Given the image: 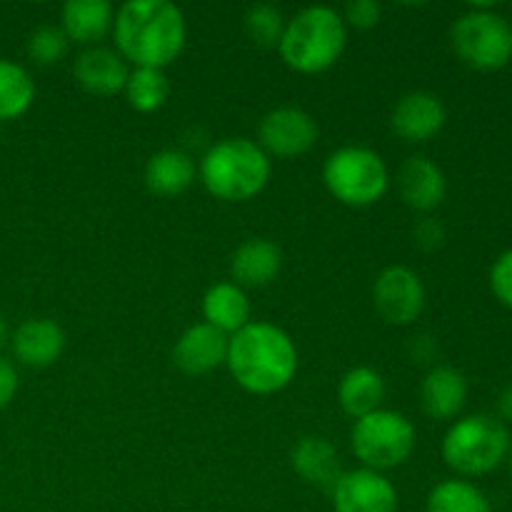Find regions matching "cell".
I'll return each mask as SVG.
<instances>
[{
    "label": "cell",
    "mask_w": 512,
    "mask_h": 512,
    "mask_svg": "<svg viewBox=\"0 0 512 512\" xmlns=\"http://www.w3.org/2000/svg\"><path fill=\"white\" fill-rule=\"evenodd\" d=\"M290 463H293V470L305 483L318 485V488L325 490H333L340 475H343L338 450L325 438H318V435H308V438L298 440L293 453H290Z\"/></svg>",
    "instance_id": "19"
},
{
    "label": "cell",
    "mask_w": 512,
    "mask_h": 512,
    "mask_svg": "<svg viewBox=\"0 0 512 512\" xmlns=\"http://www.w3.org/2000/svg\"><path fill=\"white\" fill-rule=\"evenodd\" d=\"M15 393H18V370L10 360L0 355V410L8 408Z\"/></svg>",
    "instance_id": "32"
},
{
    "label": "cell",
    "mask_w": 512,
    "mask_h": 512,
    "mask_svg": "<svg viewBox=\"0 0 512 512\" xmlns=\"http://www.w3.org/2000/svg\"><path fill=\"white\" fill-rule=\"evenodd\" d=\"M113 35L123 60L163 70L183 53L188 28L183 10L168 0H128L115 13Z\"/></svg>",
    "instance_id": "1"
},
{
    "label": "cell",
    "mask_w": 512,
    "mask_h": 512,
    "mask_svg": "<svg viewBox=\"0 0 512 512\" xmlns=\"http://www.w3.org/2000/svg\"><path fill=\"white\" fill-rule=\"evenodd\" d=\"M230 338L208 323L190 325L173 348V360L185 375H205L228 358Z\"/></svg>",
    "instance_id": "13"
},
{
    "label": "cell",
    "mask_w": 512,
    "mask_h": 512,
    "mask_svg": "<svg viewBox=\"0 0 512 512\" xmlns=\"http://www.w3.org/2000/svg\"><path fill=\"white\" fill-rule=\"evenodd\" d=\"M230 375L253 395H273L288 388L298 370V350L290 335L273 323L250 320L243 330L230 335Z\"/></svg>",
    "instance_id": "2"
},
{
    "label": "cell",
    "mask_w": 512,
    "mask_h": 512,
    "mask_svg": "<svg viewBox=\"0 0 512 512\" xmlns=\"http://www.w3.org/2000/svg\"><path fill=\"white\" fill-rule=\"evenodd\" d=\"M420 400H423V410L433 420L455 418L468 400V380L460 370L438 365L425 375L420 385Z\"/></svg>",
    "instance_id": "17"
},
{
    "label": "cell",
    "mask_w": 512,
    "mask_h": 512,
    "mask_svg": "<svg viewBox=\"0 0 512 512\" xmlns=\"http://www.w3.org/2000/svg\"><path fill=\"white\" fill-rule=\"evenodd\" d=\"M195 180V163L185 150H160L145 165V185L160 198L183 195Z\"/></svg>",
    "instance_id": "21"
},
{
    "label": "cell",
    "mask_w": 512,
    "mask_h": 512,
    "mask_svg": "<svg viewBox=\"0 0 512 512\" xmlns=\"http://www.w3.org/2000/svg\"><path fill=\"white\" fill-rule=\"evenodd\" d=\"M375 310L390 325H410L425 308L423 280L405 265H390L375 278Z\"/></svg>",
    "instance_id": "9"
},
{
    "label": "cell",
    "mask_w": 512,
    "mask_h": 512,
    "mask_svg": "<svg viewBox=\"0 0 512 512\" xmlns=\"http://www.w3.org/2000/svg\"><path fill=\"white\" fill-rule=\"evenodd\" d=\"M325 188L335 200L350 208H368L378 203L390 185L385 160L363 145H345L335 150L323 168Z\"/></svg>",
    "instance_id": "7"
},
{
    "label": "cell",
    "mask_w": 512,
    "mask_h": 512,
    "mask_svg": "<svg viewBox=\"0 0 512 512\" xmlns=\"http://www.w3.org/2000/svg\"><path fill=\"white\" fill-rule=\"evenodd\" d=\"M115 10L108 0H68L63 5V25L68 40L93 45L113 30Z\"/></svg>",
    "instance_id": "20"
},
{
    "label": "cell",
    "mask_w": 512,
    "mask_h": 512,
    "mask_svg": "<svg viewBox=\"0 0 512 512\" xmlns=\"http://www.w3.org/2000/svg\"><path fill=\"white\" fill-rule=\"evenodd\" d=\"M498 415L500 420H510L512 423V380L503 388L498 398Z\"/></svg>",
    "instance_id": "33"
},
{
    "label": "cell",
    "mask_w": 512,
    "mask_h": 512,
    "mask_svg": "<svg viewBox=\"0 0 512 512\" xmlns=\"http://www.w3.org/2000/svg\"><path fill=\"white\" fill-rule=\"evenodd\" d=\"M510 453V433L495 415H468L450 425L443 440V460L463 478H480L503 465Z\"/></svg>",
    "instance_id": "5"
},
{
    "label": "cell",
    "mask_w": 512,
    "mask_h": 512,
    "mask_svg": "<svg viewBox=\"0 0 512 512\" xmlns=\"http://www.w3.org/2000/svg\"><path fill=\"white\" fill-rule=\"evenodd\" d=\"M260 148L275 158H298L318 143V123L313 115L295 105L275 108L260 120Z\"/></svg>",
    "instance_id": "10"
},
{
    "label": "cell",
    "mask_w": 512,
    "mask_h": 512,
    "mask_svg": "<svg viewBox=\"0 0 512 512\" xmlns=\"http://www.w3.org/2000/svg\"><path fill=\"white\" fill-rule=\"evenodd\" d=\"M283 268V253L265 238H250L230 258L233 283L240 288H265L278 278Z\"/></svg>",
    "instance_id": "16"
},
{
    "label": "cell",
    "mask_w": 512,
    "mask_h": 512,
    "mask_svg": "<svg viewBox=\"0 0 512 512\" xmlns=\"http://www.w3.org/2000/svg\"><path fill=\"white\" fill-rule=\"evenodd\" d=\"M353 453L368 470H390L403 465L415 450V425L395 410H375L353 425Z\"/></svg>",
    "instance_id": "8"
},
{
    "label": "cell",
    "mask_w": 512,
    "mask_h": 512,
    "mask_svg": "<svg viewBox=\"0 0 512 512\" xmlns=\"http://www.w3.org/2000/svg\"><path fill=\"white\" fill-rule=\"evenodd\" d=\"M413 238L423 250H435L445 243V228L440 225V220L423 218L418 225H415Z\"/></svg>",
    "instance_id": "31"
},
{
    "label": "cell",
    "mask_w": 512,
    "mask_h": 512,
    "mask_svg": "<svg viewBox=\"0 0 512 512\" xmlns=\"http://www.w3.org/2000/svg\"><path fill=\"white\" fill-rule=\"evenodd\" d=\"M123 93L133 110H138V113H155L168 100L170 83L163 70L135 68L133 73H128Z\"/></svg>",
    "instance_id": "26"
},
{
    "label": "cell",
    "mask_w": 512,
    "mask_h": 512,
    "mask_svg": "<svg viewBox=\"0 0 512 512\" xmlns=\"http://www.w3.org/2000/svg\"><path fill=\"white\" fill-rule=\"evenodd\" d=\"M205 323L230 335L250 323V300L245 290L235 283H215L203 298Z\"/></svg>",
    "instance_id": "22"
},
{
    "label": "cell",
    "mask_w": 512,
    "mask_h": 512,
    "mask_svg": "<svg viewBox=\"0 0 512 512\" xmlns=\"http://www.w3.org/2000/svg\"><path fill=\"white\" fill-rule=\"evenodd\" d=\"M75 80L93 95H115L125 88L128 68L120 53L93 45L75 60Z\"/></svg>",
    "instance_id": "18"
},
{
    "label": "cell",
    "mask_w": 512,
    "mask_h": 512,
    "mask_svg": "<svg viewBox=\"0 0 512 512\" xmlns=\"http://www.w3.org/2000/svg\"><path fill=\"white\" fill-rule=\"evenodd\" d=\"M445 120H448V110H445L443 100L428 90L403 95L390 115L393 133L408 143H425V140L435 138L443 130Z\"/></svg>",
    "instance_id": "12"
},
{
    "label": "cell",
    "mask_w": 512,
    "mask_h": 512,
    "mask_svg": "<svg viewBox=\"0 0 512 512\" xmlns=\"http://www.w3.org/2000/svg\"><path fill=\"white\" fill-rule=\"evenodd\" d=\"M398 190L405 205L420 213H430L438 208L448 193V180L440 165L425 155H413L398 170Z\"/></svg>",
    "instance_id": "14"
},
{
    "label": "cell",
    "mask_w": 512,
    "mask_h": 512,
    "mask_svg": "<svg viewBox=\"0 0 512 512\" xmlns=\"http://www.w3.org/2000/svg\"><path fill=\"white\" fill-rule=\"evenodd\" d=\"M5 340H8V320H5V315L0 313V348L5 345Z\"/></svg>",
    "instance_id": "34"
},
{
    "label": "cell",
    "mask_w": 512,
    "mask_h": 512,
    "mask_svg": "<svg viewBox=\"0 0 512 512\" xmlns=\"http://www.w3.org/2000/svg\"><path fill=\"white\" fill-rule=\"evenodd\" d=\"M455 55L475 70H500L512 60V25L493 3L470 5L450 28Z\"/></svg>",
    "instance_id": "6"
},
{
    "label": "cell",
    "mask_w": 512,
    "mask_h": 512,
    "mask_svg": "<svg viewBox=\"0 0 512 512\" xmlns=\"http://www.w3.org/2000/svg\"><path fill=\"white\" fill-rule=\"evenodd\" d=\"M35 100V83L15 60L0 58V123L20 118Z\"/></svg>",
    "instance_id": "24"
},
{
    "label": "cell",
    "mask_w": 512,
    "mask_h": 512,
    "mask_svg": "<svg viewBox=\"0 0 512 512\" xmlns=\"http://www.w3.org/2000/svg\"><path fill=\"white\" fill-rule=\"evenodd\" d=\"M348 43V25L330 5H308L285 23L280 55L298 73H323L338 63Z\"/></svg>",
    "instance_id": "3"
},
{
    "label": "cell",
    "mask_w": 512,
    "mask_h": 512,
    "mask_svg": "<svg viewBox=\"0 0 512 512\" xmlns=\"http://www.w3.org/2000/svg\"><path fill=\"white\" fill-rule=\"evenodd\" d=\"M490 290L505 308L512 310V250H505L490 268Z\"/></svg>",
    "instance_id": "29"
},
{
    "label": "cell",
    "mask_w": 512,
    "mask_h": 512,
    "mask_svg": "<svg viewBox=\"0 0 512 512\" xmlns=\"http://www.w3.org/2000/svg\"><path fill=\"white\" fill-rule=\"evenodd\" d=\"M330 493L335 512H398L395 485L368 468L343 473Z\"/></svg>",
    "instance_id": "11"
},
{
    "label": "cell",
    "mask_w": 512,
    "mask_h": 512,
    "mask_svg": "<svg viewBox=\"0 0 512 512\" xmlns=\"http://www.w3.org/2000/svg\"><path fill=\"white\" fill-rule=\"evenodd\" d=\"M508 460H510V475H512V445H510V453H508Z\"/></svg>",
    "instance_id": "35"
},
{
    "label": "cell",
    "mask_w": 512,
    "mask_h": 512,
    "mask_svg": "<svg viewBox=\"0 0 512 512\" xmlns=\"http://www.w3.org/2000/svg\"><path fill=\"white\" fill-rule=\"evenodd\" d=\"M200 180L225 203L255 198L270 180V158L255 140L225 138L200 160Z\"/></svg>",
    "instance_id": "4"
},
{
    "label": "cell",
    "mask_w": 512,
    "mask_h": 512,
    "mask_svg": "<svg viewBox=\"0 0 512 512\" xmlns=\"http://www.w3.org/2000/svg\"><path fill=\"white\" fill-rule=\"evenodd\" d=\"M70 40L58 25H40L28 38V55L38 65H55L68 55Z\"/></svg>",
    "instance_id": "28"
},
{
    "label": "cell",
    "mask_w": 512,
    "mask_h": 512,
    "mask_svg": "<svg viewBox=\"0 0 512 512\" xmlns=\"http://www.w3.org/2000/svg\"><path fill=\"white\" fill-rule=\"evenodd\" d=\"M65 333L55 320L30 318L13 333V353L28 368H48L63 355Z\"/></svg>",
    "instance_id": "15"
},
{
    "label": "cell",
    "mask_w": 512,
    "mask_h": 512,
    "mask_svg": "<svg viewBox=\"0 0 512 512\" xmlns=\"http://www.w3.org/2000/svg\"><path fill=\"white\" fill-rule=\"evenodd\" d=\"M428 512H493L488 495L468 480H443L428 495Z\"/></svg>",
    "instance_id": "25"
},
{
    "label": "cell",
    "mask_w": 512,
    "mask_h": 512,
    "mask_svg": "<svg viewBox=\"0 0 512 512\" xmlns=\"http://www.w3.org/2000/svg\"><path fill=\"white\" fill-rule=\"evenodd\" d=\"M380 13H383V8H380L375 0H353V3H348V8H345V23H350L353 28H375V25L380 23Z\"/></svg>",
    "instance_id": "30"
},
{
    "label": "cell",
    "mask_w": 512,
    "mask_h": 512,
    "mask_svg": "<svg viewBox=\"0 0 512 512\" xmlns=\"http://www.w3.org/2000/svg\"><path fill=\"white\" fill-rule=\"evenodd\" d=\"M285 23L280 8L270 3H258L250 5L248 13H245V33L253 40L255 45H263V48H275L280 45V38L285 33Z\"/></svg>",
    "instance_id": "27"
},
{
    "label": "cell",
    "mask_w": 512,
    "mask_h": 512,
    "mask_svg": "<svg viewBox=\"0 0 512 512\" xmlns=\"http://www.w3.org/2000/svg\"><path fill=\"white\" fill-rule=\"evenodd\" d=\"M338 400L350 418L360 420L380 410L385 400V380L378 370L360 368L348 370L338 385Z\"/></svg>",
    "instance_id": "23"
}]
</instances>
